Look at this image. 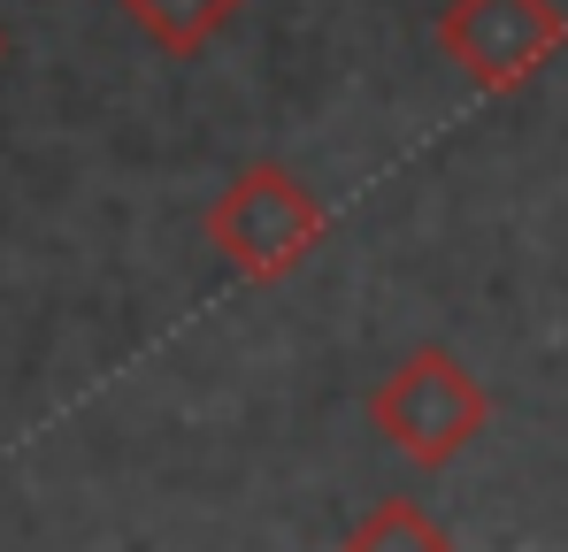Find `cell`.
<instances>
[{
	"label": "cell",
	"mask_w": 568,
	"mask_h": 552,
	"mask_svg": "<svg viewBox=\"0 0 568 552\" xmlns=\"http://www.w3.org/2000/svg\"><path fill=\"white\" fill-rule=\"evenodd\" d=\"M346 552H454V538H446V522L423 514V499H377L346 530Z\"/></svg>",
	"instance_id": "5"
},
{
	"label": "cell",
	"mask_w": 568,
	"mask_h": 552,
	"mask_svg": "<svg viewBox=\"0 0 568 552\" xmlns=\"http://www.w3.org/2000/svg\"><path fill=\"white\" fill-rule=\"evenodd\" d=\"M438 47L476 92H523L568 47V16L554 0H446Z\"/></svg>",
	"instance_id": "3"
},
{
	"label": "cell",
	"mask_w": 568,
	"mask_h": 552,
	"mask_svg": "<svg viewBox=\"0 0 568 552\" xmlns=\"http://www.w3.org/2000/svg\"><path fill=\"white\" fill-rule=\"evenodd\" d=\"M323 238H331V215H323L315 184L284 162H246L207 200V246L246 284H284L292 269H307V254Z\"/></svg>",
	"instance_id": "1"
},
{
	"label": "cell",
	"mask_w": 568,
	"mask_h": 552,
	"mask_svg": "<svg viewBox=\"0 0 568 552\" xmlns=\"http://www.w3.org/2000/svg\"><path fill=\"white\" fill-rule=\"evenodd\" d=\"M369 422H377L384 446L407 453L415 468H446V460H462L484 438L491 391L476 384V368L454 346H415L392 376H377Z\"/></svg>",
	"instance_id": "2"
},
{
	"label": "cell",
	"mask_w": 568,
	"mask_h": 552,
	"mask_svg": "<svg viewBox=\"0 0 568 552\" xmlns=\"http://www.w3.org/2000/svg\"><path fill=\"white\" fill-rule=\"evenodd\" d=\"M115 8H123V16L162 47V54H178V62H185V54H207V47L239 23V8H246V0H115Z\"/></svg>",
	"instance_id": "4"
},
{
	"label": "cell",
	"mask_w": 568,
	"mask_h": 552,
	"mask_svg": "<svg viewBox=\"0 0 568 552\" xmlns=\"http://www.w3.org/2000/svg\"><path fill=\"white\" fill-rule=\"evenodd\" d=\"M0 54H8V31H0Z\"/></svg>",
	"instance_id": "6"
}]
</instances>
